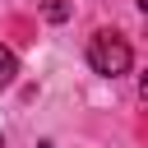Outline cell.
Wrapping results in <instances>:
<instances>
[{"instance_id": "obj_1", "label": "cell", "mask_w": 148, "mask_h": 148, "mask_svg": "<svg viewBox=\"0 0 148 148\" xmlns=\"http://www.w3.org/2000/svg\"><path fill=\"white\" fill-rule=\"evenodd\" d=\"M88 65H92V74H102V79H116V74H125L130 65H134V51H130V42L120 37V32H92V42H88Z\"/></svg>"}, {"instance_id": "obj_2", "label": "cell", "mask_w": 148, "mask_h": 148, "mask_svg": "<svg viewBox=\"0 0 148 148\" xmlns=\"http://www.w3.org/2000/svg\"><path fill=\"white\" fill-rule=\"evenodd\" d=\"M14 79H18V60H14L9 46H0V88H9Z\"/></svg>"}, {"instance_id": "obj_3", "label": "cell", "mask_w": 148, "mask_h": 148, "mask_svg": "<svg viewBox=\"0 0 148 148\" xmlns=\"http://www.w3.org/2000/svg\"><path fill=\"white\" fill-rule=\"evenodd\" d=\"M37 148H56V143H51V139H46V143H37Z\"/></svg>"}]
</instances>
